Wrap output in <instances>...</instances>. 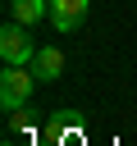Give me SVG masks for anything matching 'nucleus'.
Returning a JSON list of instances; mask_svg holds the SVG:
<instances>
[{"instance_id":"obj_8","label":"nucleus","mask_w":137,"mask_h":146,"mask_svg":"<svg viewBox=\"0 0 137 146\" xmlns=\"http://www.w3.org/2000/svg\"><path fill=\"white\" fill-rule=\"evenodd\" d=\"M5 146H18V141H5Z\"/></svg>"},{"instance_id":"obj_1","label":"nucleus","mask_w":137,"mask_h":146,"mask_svg":"<svg viewBox=\"0 0 137 146\" xmlns=\"http://www.w3.org/2000/svg\"><path fill=\"white\" fill-rule=\"evenodd\" d=\"M32 91H37L32 64H5V68H0V110H23V105H32Z\"/></svg>"},{"instance_id":"obj_5","label":"nucleus","mask_w":137,"mask_h":146,"mask_svg":"<svg viewBox=\"0 0 137 146\" xmlns=\"http://www.w3.org/2000/svg\"><path fill=\"white\" fill-rule=\"evenodd\" d=\"M9 18L23 23V27H32V23L50 18V0H9Z\"/></svg>"},{"instance_id":"obj_2","label":"nucleus","mask_w":137,"mask_h":146,"mask_svg":"<svg viewBox=\"0 0 137 146\" xmlns=\"http://www.w3.org/2000/svg\"><path fill=\"white\" fill-rule=\"evenodd\" d=\"M32 55H37V46H32L27 27L9 18V23L0 27V59H5V64H32Z\"/></svg>"},{"instance_id":"obj_6","label":"nucleus","mask_w":137,"mask_h":146,"mask_svg":"<svg viewBox=\"0 0 137 146\" xmlns=\"http://www.w3.org/2000/svg\"><path fill=\"white\" fill-rule=\"evenodd\" d=\"M46 132H50L55 141H64V132H78V114H73V110H59V114L50 119V128H46Z\"/></svg>"},{"instance_id":"obj_3","label":"nucleus","mask_w":137,"mask_h":146,"mask_svg":"<svg viewBox=\"0 0 137 146\" xmlns=\"http://www.w3.org/2000/svg\"><path fill=\"white\" fill-rule=\"evenodd\" d=\"M91 14V0H50V27L64 36V32H78Z\"/></svg>"},{"instance_id":"obj_4","label":"nucleus","mask_w":137,"mask_h":146,"mask_svg":"<svg viewBox=\"0 0 137 146\" xmlns=\"http://www.w3.org/2000/svg\"><path fill=\"white\" fill-rule=\"evenodd\" d=\"M32 73H37V82H55V78H64V50H59V46H37V55H32Z\"/></svg>"},{"instance_id":"obj_7","label":"nucleus","mask_w":137,"mask_h":146,"mask_svg":"<svg viewBox=\"0 0 137 146\" xmlns=\"http://www.w3.org/2000/svg\"><path fill=\"white\" fill-rule=\"evenodd\" d=\"M9 132H32V105L9 110Z\"/></svg>"}]
</instances>
